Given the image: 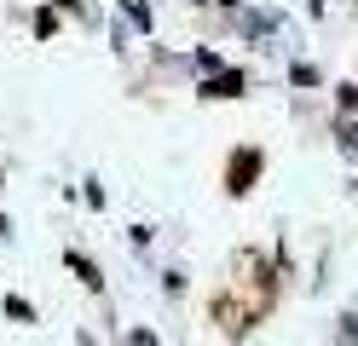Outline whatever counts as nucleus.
Returning a JSON list of instances; mask_svg holds the SVG:
<instances>
[{
    "label": "nucleus",
    "mask_w": 358,
    "mask_h": 346,
    "mask_svg": "<svg viewBox=\"0 0 358 346\" xmlns=\"http://www.w3.org/2000/svg\"><path fill=\"white\" fill-rule=\"evenodd\" d=\"M335 340H341V346H358V317H341V323H335Z\"/></svg>",
    "instance_id": "4"
},
{
    "label": "nucleus",
    "mask_w": 358,
    "mask_h": 346,
    "mask_svg": "<svg viewBox=\"0 0 358 346\" xmlns=\"http://www.w3.org/2000/svg\"><path fill=\"white\" fill-rule=\"evenodd\" d=\"M260 168H266V156H260V150H237V156H231V168H226V191H231V196L255 191Z\"/></svg>",
    "instance_id": "1"
},
{
    "label": "nucleus",
    "mask_w": 358,
    "mask_h": 346,
    "mask_svg": "<svg viewBox=\"0 0 358 346\" xmlns=\"http://www.w3.org/2000/svg\"><path fill=\"white\" fill-rule=\"evenodd\" d=\"M243 87H249V75H243V69H214V75L203 81V99H237Z\"/></svg>",
    "instance_id": "2"
},
{
    "label": "nucleus",
    "mask_w": 358,
    "mask_h": 346,
    "mask_svg": "<svg viewBox=\"0 0 358 346\" xmlns=\"http://www.w3.org/2000/svg\"><path fill=\"white\" fill-rule=\"evenodd\" d=\"M341 110H358V87H341Z\"/></svg>",
    "instance_id": "7"
},
{
    "label": "nucleus",
    "mask_w": 358,
    "mask_h": 346,
    "mask_svg": "<svg viewBox=\"0 0 358 346\" xmlns=\"http://www.w3.org/2000/svg\"><path fill=\"white\" fill-rule=\"evenodd\" d=\"M6 312H12V317H24V323H29V317H35V306H29V300H17V294H12V300H6Z\"/></svg>",
    "instance_id": "6"
},
{
    "label": "nucleus",
    "mask_w": 358,
    "mask_h": 346,
    "mask_svg": "<svg viewBox=\"0 0 358 346\" xmlns=\"http://www.w3.org/2000/svg\"><path fill=\"white\" fill-rule=\"evenodd\" d=\"M70 271L81 277V283H87V289H99V271H93V266H87V260H81V254H70Z\"/></svg>",
    "instance_id": "3"
},
{
    "label": "nucleus",
    "mask_w": 358,
    "mask_h": 346,
    "mask_svg": "<svg viewBox=\"0 0 358 346\" xmlns=\"http://www.w3.org/2000/svg\"><path fill=\"white\" fill-rule=\"evenodd\" d=\"M335 133H341V150H347V156H358V122H341Z\"/></svg>",
    "instance_id": "5"
}]
</instances>
